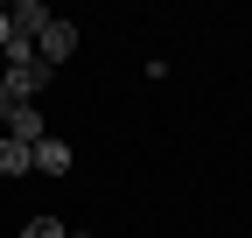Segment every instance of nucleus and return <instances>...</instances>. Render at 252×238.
Returning a JSON list of instances; mask_svg holds the SVG:
<instances>
[{"label": "nucleus", "mask_w": 252, "mask_h": 238, "mask_svg": "<svg viewBox=\"0 0 252 238\" xmlns=\"http://www.w3.org/2000/svg\"><path fill=\"white\" fill-rule=\"evenodd\" d=\"M70 56H77V28L49 14V28H42V35H35V63L49 70V63H70Z\"/></svg>", "instance_id": "1"}, {"label": "nucleus", "mask_w": 252, "mask_h": 238, "mask_svg": "<svg viewBox=\"0 0 252 238\" xmlns=\"http://www.w3.org/2000/svg\"><path fill=\"white\" fill-rule=\"evenodd\" d=\"M0 77H7V98H0V105H35V91L49 84L42 63H21V70H0Z\"/></svg>", "instance_id": "2"}, {"label": "nucleus", "mask_w": 252, "mask_h": 238, "mask_svg": "<svg viewBox=\"0 0 252 238\" xmlns=\"http://www.w3.org/2000/svg\"><path fill=\"white\" fill-rule=\"evenodd\" d=\"M0 119H7V140H21V147L42 140V112L35 105H0Z\"/></svg>", "instance_id": "3"}, {"label": "nucleus", "mask_w": 252, "mask_h": 238, "mask_svg": "<svg viewBox=\"0 0 252 238\" xmlns=\"http://www.w3.org/2000/svg\"><path fill=\"white\" fill-rule=\"evenodd\" d=\"M7 28H14L21 42H35L42 28H49V7H42V0H21V7H7Z\"/></svg>", "instance_id": "4"}, {"label": "nucleus", "mask_w": 252, "mask_h": 238, "mask_svg": "<svg viewBox=\"0 0 252 238\" xmlns=\"http://www.w3.org/2000/svg\"><path fill=\"white\" fill-rule=\"evenodd\" d=\"M70 161H77V154H70L63 140H49V133L35 140V168H42V175H70Z\"/></svg>", "instance_id": "5"}, {"label": "nucleus", "mask_w": 252, "mask_h": 238, "mask_svg": "<svg viewBox=\"0 0 252 238\" xmlns=\"http://www.w3.org/2000/svg\"><path fill=\"white\" fill-rule=\"evenodd\" d=\"M21 168H35V147H21V140L0 133V175H21Z\"/></svg>", "instance_id": "6"}, {"label": "nucleus", "mask_w": 252, "mask_h": 238, "mask_svg": "<svg viewBox=\"0 0 252 238\" xmlns=\"http://www.w3.org/2000/svg\"><path fill=\"white\" fill-rule=\"evenodd\" d=\"M21 238H70V231H63L56 217H28V231H21Z\"/></svg>", "instance_id": "7"}, {"label": "nucleus", "mask_w": 252, "mask_h": 238, "mask_svg": "<svg viewBox=\"0 0 252 238\" xmlns=\"http://www.w3.org/2000/svg\"><path fill=\"white\" fill-rule=\"evenodd\" d=\"M0 49H7V7H0Z\"/></svg>", "instance_id": "8"}, {"label": "nucleus", "mask_w": 252, "mask_h": 238, "mask_svg": "<svg viewBox=\"0 0 252 238\" xmlns=\"http://www.w3.org/2000/svg\"><path fill=\"white\" fill-rule=\"evenodd\" d=\"M0 98H7V77H0Z\"/></svg>", "instance_id": "9"}, {"label": "nucleus", "mask_w": 252, "mask_h": 238, "mask_svg": "<svg viewBox=\"0 0 252 238\" xmlns=\"http://www.w3.org/2000/svg\"><path fill=\"white\" fill-rule=\"evenodd\" d=\"M70 238H84V231H70Z\"/></svg>", "instance_id": "10"}]
</instances>
